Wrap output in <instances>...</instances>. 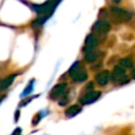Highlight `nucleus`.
<instances>
[{
  "label": "nucleus",
  "mask_w": 135,
  "mask_h": 135,
  "mask_svg": "<svg viewBox=\"0 0 135 135\" xmlns=\"http://www.w3.org/2000/svg\"><path fill=\"white\" fill-rule=\"evenodd\" d=\"M120 65H121L122 68H124V69L131 68V66H132V60H131L130 58H122V59L120 60Z\"/></svg>",
  "instance_id": "obj_12"
},
{
  "label": "nucleus",
  "mask_w": 135,
  "mask_h": 135,
  "mask_svg": "<svg viewBox=\"0 0 135 135\" xmlns=\"http://www.w3.org/2000/svg\"><path fill=\"white\" fill-rule=\"evenodd\" d=\"M34 83H35V81H34V79H32V80H31V82L27 84L26 90H24V91H23V93L21 94V98H24V95H27V94H30V93L32 92V88H33Z\"/></svg>",
  "instance_id": "obj_13"
},
{
  "label": "nucleus",
  "mask_w": 135,
  "mask_h": 135,
  "mask_svg": "<svg viewBox=\"0 0 135 135\" xmlns=\"http://www.w3.org/2000/svg\"><path fill=\"white\" fill-rule=\"evenodd\" d=\"M101 93L99 91H95V90H89L84 95L81 96V98L79 99L80 103L81 104H90V103H93L95 102L97 99H99Z\"/></svg>",
  "instance_id": "obj_6"
},
{
  "label": "nucleus",
  "mask_w": 135,
  "mask_h": 135,
  "mask_svg": "<svg viewBox=\"0 0 135 135\" xmlns=\"http://www.w3.org/2000/svg\"><path fill=\"white\" fill-rule=\"evenodd\" d=\"M15 77H16V75L14 74V75L7 76V77H5V78H3V79H0V91L7 89V88L14 82Z\"/></svg>",
  "instance_id": "obj_11"
},
{
  "label": "nucleus",
  "mask_w": 135,
  "mask_h": 135,
  "mask_svg": "<svg viewBox=\"0 0 135 135\" xmlns=\"http://www.w3.org/2000/svg\"><path fill=\"white\" fill-rule=\"evenodd\" d=\"M112 1H113V2H115V3H119L121 0H112Z\"/></svg>",
  "instance_id": "obj_15"
},
{
  "label": "nucleus",
  "mask_w": 135,
  "mask_h": 135,
  "mask_svg": "<svg viewBox=\"0 0 135 135\" xmlns=\"http://www.w3.org/2000/svg\"><path fill=\"white\" fill-rule=\"evenodd\" d=\"M100 57H101V53L97 49L96 50H92V51H88L84 54V59L88 62H95Z\"/></svg>",
  "instance_id": "obj_9"
},
{
  "label": "nucleus",
  "mask_w": 135,
  "mask_h": 135,
  "mask_svg": "<svg viewBox=\"0 0 135 135\" xmlns=\"http://www.w3.org/2000/svg\"><path fill=\"white\" fill-rule=\"evenodd\" d=\"M69 75L76 82H83L88 79V73L80 61H75L69 70Z\"/></svg>",
  "instance_id": "obj_2"
},
{
  "label": "nucleus",
  "mask_w": 135,
  "mask_h": 135,
  "mask_svg": "<svg viewBox=\"0 0 135 135\" xmlns=\"http://www.w3.org/2000/svg\"><path fill=\"white\" fill-rule=\"evenodd\" d=\"M95 80H96V83H97L98 85L103 86V85L108 84L109 81L111 80V74H110V72L107 71V70L101 71V72H99V73L96 74Z\"/></svg>",
  "instance_id": "obj_7"
},
{
  "label": "nucleus",
  "mask_w": 135,
  "mask_h": 135,
  "mask_svg": "<svg viewBox=\"0 0 135 135\" xmlns=\"http://www.w3.org/2000/svg\"><path fill=\"white\" fill-rule=\"evenodd\" d=\"M111 80L115 84H124L129 82V77L124 68H122L121 65H116L111 73Z\"/></svg>",
  "instance_id": "obj_3"
},
{
  "label": "nucleus",
  "mask_w": 135,
  "mask_h": 135,
  "mask_svg": "<svg viewBox=\"0 0 135 135\" xmlns=\"http://www.w3.org/2000/svg\"><path fill=\"white\" fill-rule=\"evenodd\" d=\"M68 92V84L65 82H62V83H58L56 84L52 91L50 92V98L53 99V100H56V99H60L65 93Z\"/></svg>",
  "instance_id": "obj_5"
},
{
  "label": "nucleus",
  "mask_w": 135,
  "mask_h": 135,
  "mask_svg": "<svg viewBox=\"0 0 135 135\" xmlns=\"http://www.w3.org/2000/svg\"><path fill=\"white\" fill-rule=\"evenodd\" d=\"M80 112H81V107H80L79 104H72V105H70V107L65 110L64 114H65L66 117L71 118V117L76 116V115H77L78 113H80Z\"/></svg>",
  "instance_id": "obj_10"
},
{
  "label": "nucleus",
  "mask_w": 135,
  "mask_h": 135,
  "mask_svg": "<svg viewBox=\"0 0 135 135\" xmlns=\"http://www.w3.org/2000/svg\"><path fill=\"white\" fill-rule=\"evenodd\" d=\"M111 30V24L107 20H97L92 27V31L94 34L97 35H105Z\"/></svg>",
  "instance_id": "obj_4"
},
{
  "label": "nucleus",
  "mask_w": 135,
  "mask_h": 135,
  "mask_svg": "<svg viewBox=\"0 0 135 135\" xmlns=\"http://www.w3.org/2000/svg\"><path fill=\"white\" fill-rule=\"evenodd\" d=\"M109 16L115 22L121 23V22H127V21L131 20L133 17V14H132V12H130L128 9L117 7V6H112L109 8Z\"/></svg>",
  "instance_id": "obj_1"
},
{
  "label": "nucleus",
  "mask_w": 135,
  "mask_h": 135,
  "mask_svg": "<svg viewBox=\"0 0 135 135\" xmlns=\"http://www.w3.org/2000/svg\"><path fill=\"white\" fill-rule=\"evenodd\" d=\"M131 75H132V78H133V79H135V70H133V72H132V74H131Z\"/></svg>",
  "instance_id": "obj_14"
},
{
  "label": "nucleus",
  "mask_w": 135,
  "mask_h": 135,
  "mask_svg": "<svg viewBox=\"0 0 135 135\" xmlns=\"http://www.w3.org/2000/svg\"><path fill=\"white\" fill-rule=\"evenodd\" d=\"M98 44V38L94 35V34H90L86 36L85 38V42H84V52L88 51H92V50H96Z\"/></svg>",
  "instance_id": "obj_8"
}]
</instances>
